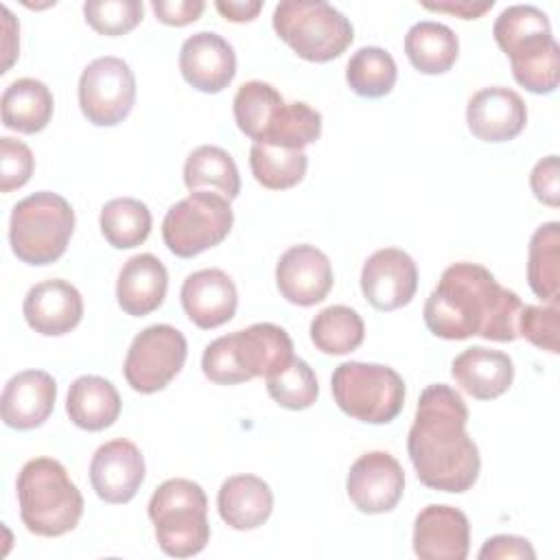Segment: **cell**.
<instances>
[{"instance_id": "1", "label": "cell", "mask_w": 560, "mask_h": 560, "mask_svg": "<svg viewBox=\"0 0 560 560\" xmlns=\"http://www.w3.org/2000/svg\"><path fill=\"white\" fill-rule=\"evenodd\" d=\"M466 424L468 407L457 389L446 383L422 389L407 438V453L427 488L459 494L475 486L481 457Z\"/></svg>"}, {"instance_id": "2", "label": "cell", "mask_w": 560, "mask_h": 560, "mask_svg": "<svg viewBox=\"0 0 560 560\" xmlns=\"http://www.w3.org/2000/svg\"><path fill=\"white\" fill-rule=\"evenodd\" d=\"M521 308V298L501 287L483 265L453 262L429 293L422 315L435 337H483L505 343L518 337Z\"/></svg>"}, {"instance_id": "3", "label": "cell", "mask_w": 560, "mask_h": 560, "mask_svg": "<svg viewBox=\"0 0 560 560\" xmlns=\"http://www.w3.org/2000/svg\"><path fill=\"white\" fill-rule=\"evenodd\" d=\"M497 46L510 57L512 77L532 94H551L560 81V46L549 18L534 4L505 7L494 20Z\"/></svg>"}, {"instance_id": "4", "label": "cell", "mask_w": 560, "mask_h": 560, "mask_svg": "<svg viewBox=\"0 0 560 560\" xmlns=\"http://www.w3.org/2000/svg\"><path fill=\"white\" fill-rule=\"evenodd\" d=\"M24 527L44 538L72 532L83 516V497L66 466L55 457H33L15 481Z\"/></svg>"}, {"instance_id": "5", "label": "cell", "mask_w": 560, "mask_h": 560, "mask_svg": "<svg viewBox=\"0 0 560 560\" xmlns=\"http://www.w3.org/2000/svg\"><path fill=\"white\" fill-rule=\"evenodd\" d=\"M149 518L155 525V540L166 556L190 558L210 540L208 497L190 479L162 481L149 501Z\"/></svg>"}, {"instance_id": "6", "label": "cell", "mask_w": 560, "mask_h": 560, "mask_svg": "<svg viewBox=\"0 0 560 560\" xmlns=\"http://www.w3.org/2000/svg\"><path fill=\"white\" fill-rule=\"evenodd\" d=\"M74 232V210L57 192L39 190L20 199L11 210L9 243L26 265L59 260Z\"/></svg>"}, {"instance_id": "7", "label": "cell", "mask_w": 560, "mask_h": 560, "mask_svg": "<svg viewBox=\"0 0 560 560\" xmlns=\"http://www.w3.org/2000/svg\"><path fill=\"white\" fill-rule=\"evenodd\" d=\"M273 28L302 59H337L354 39L350 20L324 0H282L273 9Z\"/></svg>"}, {"instance_id": "8", "label": "cell", "mask_w": 560, "mask_h": 560, "mask_svg": "<svg viewBox=\"0 0 560 560\" xmlns=\"http://www.w3.org/2000/svg\"><path fill=\"white\" fill-rule=\"evenodd\" d=\"M330 389L346 416L368 424L392 422L405 405L402 376L383 363L343 361L332 372Z\"/></svg>"}, {"instance_id": "9", "label": "cell", "mask_w": 560, "mask_h": 560, "mask_svg": "<svg viewBox=\"0 0 560 560\" xmlns=\"http://www.w3.org/2000/svg\"><path fill=\"white\" fill-rule=\"evenodd\" d=\"M230 199L210 190H192L168 208L162 221L164 245L179 258H192L219 245L232 230Z\"/></svg>"}, {"instance_id": "10", "label": "cell", "mask_w": 560, "mask_h": 560, "mask_svg": "<svg viewBox=\"0 0 560 560\" xmlns=\"http://www.w3.org/2000/svg\"><path fill=\"white\" fill-rule=\"evenodd\" d=\"M186 337L171 324H153L138 332L125 357V378L133 392L155 394L184 368Z\"/></svg>"}, {"instance_id": "11", "label": "cell", "mask_w": 560, "mask_h": 560, "mask_svg": "<svg viewBox=\"0 0 560 560\" xmlns=\"http://www.w3.org/2000/svg\"><path fill=\"white\" fill-rule=\"evenodd\" d=\"M136 103V77L120 57L105 55L90 61L79 77V107L96 127L122 122Z\"/></svg>"}, {"instance_id": "12", "label": "cell", "mask_w": 560, "mask_h": 560, "mask_svg": "<svg viewBox=\"0 0 560 560\" xmlns=\"http://www.w3.org/2000/svg\"><path fill=\"white\" fill-rule=\"evenodd\" d=\"M405 490V472L398 459L385 451H370L354 459L346 477V492L363 514L392 512Z\"/></svg>"}, {"instance_id": "13", "label": "cell", "mask_w": 560, "mask_h": 560, "mask_svg": "<svg viewBox=\"0 0 560 560\" xmlns=\"http://www.w3.org/2000/svg\"><path fill=\"white\" fill-rule=\"evenodd\" d=\"M418 289V267L413 258L398 247L376 249L361 269V291L378 311L407 306Z\"/></svg>"}, {"instance_id": "14", "label": "cell", "mask_w": 560, "mask_h": 560, "mask_svg": "<svg viewBox=\"0 0 560 560\" xmlns=\"http://www.w3.org/2000/svg\"><path fill=\"white\" fill-rule=\"evenodd\" d=\"M90 481L105 503H127L144 481V457L125 438L109 440L96 448L90 462Z\"/></svg>"}, {"instance_id": "15", "label": "cell", "mask_w": 560, "mask_h": 560, "mask_svg": "<svg viewBox=\"0 0 560 560\" xmlns=\"http://www.w3.org/2000/svg\"><path fill=\"white\" fill-rule=\"evenodd\" d=\"M332 265L315 245L302 243L289 247L276 265V284L280 295L298 306L319 304L332 289Z\"/></svg>"}, {"instance_id": "16", "label": "cell", "mask_w": 560, "mask_h": 560, "mask_svg": "<svg viewBox=\"0 0 560 560\" xmlns=\"http://www.w3.org/2000/svg\"><path fill=\"white\" fill-rule=\"evenodd\" d=\"M179 70L195 90L217 94L232 83L236 55L232 44L219 33L199 31L184 39L179 48Z\"/></svg>"}, {"instance_id": "17", "label": "cell", "mask_w": 560, "mask_h": 560, "mask_svg": "<svg viewBox=\"0 0 560 560\" xmlns=\"http://www.w3.org/2000/svg\"><path fill=\"white\" fill-rule=\"evenodd\" d=\"M470 549L468 516L453 505H427L413 521V551L422 560H464Z\"/></svg>"}, {"instance_id": "18", "label": "cell", "mask_w": 560, "mask_h": 560, "mask_svg": "<svg viewBox=\"0 0 560 560\" xmlns=\"http://www.w3.org/2000/svg\"><path fill=\"white\" fill-rule=\"evenodd\" d=\"M466 122L470 133L483 142H508L525 129L527 107L518 92L490 85L470 96Z\"/></svg>"}, {"instance_id": "19", "label": "cell", "mask_w": 560, "mask_h": 560, "mask_svg": "<svg viewBox=\"0 0 560 560\" xmlns=\"http://www.w3.org/2000/svg\"><path fill=\"white\" fill-rule=\"evenodd\" d=\"M22 313L35 332L59 337L79 326L83 317V298L68 280L52 278L28 289Z\"/></svg>"}, {"instance_id": "20", "label": "cell", "mask_w": 560, "mask_h": 560, "mask_svg": "<svg viewBox=\"0 0 560 560\" xmlns=\"http://www.w3.org/2000/svg\"><path fill=\"white\" fill-rule=\"evenodd\" d=\"M57 400V383L44 370H24L11 376L2 389L0 411L7 427L31 431L42 427Z\"/></svg>"}, {"instance_id": "21", "label": "cell", "mask_w": 560, "mask_h": 560, "mask_svg": "<svg viewBox=\"0 0 560 560\" xmlns=\"http://www.w3.org/2000/svg\"><path fill=\"white\" fill-rule=\"evenodd\" d=\"M179 298L188 319L203 330L230 322L238 304L234 280L214 267L186 276Z\"/></svg>"}, {"instance_id": "22", "label": "cell", "mask_w": 560, "mask_h": 560, "mask_svg": "<svg viewBox=\"0 0 560 560\" xmlns=\"http://www.w3.org/2000/svg\"><path fill=\"white\" fill-rule=\"evenodd\" d=\"M228 337L234 361L245 381L256 376L267 378L280 372L293 359V341L282 326L258 322L243 330H234Z\"/></svg>"}, {"instance_id": "23", "label": "cell", "mask_w": 560, "mask_h": 560, "mask_svg": "<svg viewBox=\"0 0 560 560\" xmlns=\"http://www.w3.org/2000/svg\"><path fill=\"white\" fill-rule=\"evenodd\" d=\"M455 383L477 400H492L505 394L514 381V363L501 350L472 346L451 363Z\"/></svg>"}, {"instance_id": "24", "label": "cell", "mask_w": 560, "mask_h": 560, "mask_svg": "<svg viewBox=\"0 0 560 560\" xmlns=\"http://www.w3.org/2000/svg\"><path fill=\"white\" fill-rule=\"evenodd\" d=\"M168 289L164 262L153 254L131 256L116 280L118 306L133 317H142L162 306Z\"/></svg>"}, {"instance_id": "25", "label": "cell", "mask_w": 560, "mask_h": 560, "mask_svg": "<svg viewBox=\"0 0 560 560\" xmlns=\"http://www.w3.org/2000/svg\"><path fill=\"white\" fill-rule=\"evenodd\" d=\"M217 508L232 529H256L271 516L273 492L256 475H232L219 488Z\"/></svg>"}, {"instance_id": "26", "label": "cell", "mask_w": 560, "mask_h": 560, "mask_svg": "<svg viewBox=\"0 0 560 560\" xmlns=\"http://www.w3.org/2000/svg\"><path fill=\"white\" fill-rule=\"evenodd\" d=\"M120 394L112 381L83 374L72 381L66 398V411L79 429L103 431L112 427L120 416Z\"/></svg>"}, {"instance_id": "27", "label": "cell", "mask_w": 560, "mask_h": 560, "mask_svg": "<svg viewBox=\"0 0 560 560\" xmlns=\"http://www.w3.org/2000/svg\"><path fill=\"white\" fill-rule=\"evenodd\" d=\"M0 109L4 127L20 133H37L50 122L55 101L46 83L33 77H22L2 92Z\"/></svg>"}, {"instance_id": "28", "label": "cell", "mask_w": 560, "mask_h": 560, "mask_svg": "<svg viewBox=\"0 0 560 560\" xmlns=\"http://www.w3.org/2000/svg\"><path fill=\"white\" fill-rule=\"evenodd\" d=\"M459 52L455 31L442 22H416L405 35V55L422 74H444Z\"/></svg>"}, {"instance_id": "29", "label": "cell", "mask_w": 560, "mask_h": 560, "mask_svg": "<svg viewBox=\"0 0 560 560\" xmlns=\"http://www.w3.org/2000/svg\"><path fill=\"white\" fill-rule=\"evenodd\" d=\"M184 184L190 192L210 188L230 201L241 192V175L234 158L214 144H201L188 153L184 162Z\"/></svg>"}, {"instance_id": "30", "label": "cell", "mask_w": 560, "mask_h": 560, "mask_svg": "<svg viewBox=\"0 0 560 560\" xmlns=\"http://www.w3.org/2000/svg\"><path fill=\"white\" fill-rule=\"evenodd\" d=\"M527 282L542 302H558L560 295V223L549 221L536 228L527 249Z\"/></svg>"}, {"instance_id": "31", "label": "cell", "mask_w": 560, "mask_h": 560, "mask_svg": "<svg viewBox=\"0 0 560 560\" xmlns=\"http://www.w3.org/2000/svg\"><path fill=\"white\" fill-rule=\"evenodd\" d=\"M101 232L116 249H131L147 241L151 232V210L133 197H116L101 208Z\"/></svg>"}, {"instance_id": "32", "label": "cell", "mask_w": 560, "mask_h": 560, "mask_svg": "<svg viewBox=\"0 0 560 560\" xmlns=\"http://www.w3.org/2000/svg\"><path fill=\"white\" fill-rule=\"evenodd\" d=\"M308 158L304 149H284L254 142L249 149V168L254 179L269 190H287L306 175Z\"/></svg>"}, {"instance_id": "33", "label": "cell", "mask_w": 560, "mask_h": 560, "mask_svg": "<svg viewBox=\"0 0 560 560\" xmlns=\"http://www.w3.org/2000/svg\"><path fill=\"white\" fill-rule=\"evenodd\" d=\"M363 337L361 315L343 304L322 308L311 322V341L324 354H348L363 343Z\"/></svg>"}, {"instance_id": "34", "label": "cell", "mask_w": 560, "mask_h": 560, "mask_svg": "<svg viewBox=\"0 0 560 560\" xmlns=\"http://www.w3.org/2000/svg\"><path fill=\"white\" fill-rule=\"evenodd\" d=\"M398 77L394 57L378 46H363L346 63L350 90L363 98H381L392 92Z\"/></svg>"}, {"instance_id": "35", "label": "cell", "mask_w": 560, "mask_h": 560, "mask_svg": "<svg viewBox=\"0 0 560 560\" xmlns=\"http://www.w3.org/2000/svg\"><path fill=\"white\" fill-rule=\"evenodd\" d=\"M322 136V114L311 107L304 101H291L282 103L265 136L260 138V144H273L284 149H304L306 144H313Z\"/></svg>"}, {"instance_id": "36", "label": "cell", "mask_w": 560, "mask_h": 560, "mask_svg": "<svg viewBox=\"0 0 560 560\" xmlns=\"http://www.w3.org/2000/svg\"><path fill=\"white\" fill-rule=\"evenodd\" d=\"M282 103H284L282 94L271 83H265V81L243 83L236 90L234 103H232L236 127L254 142H260L276 109Z\"/></svg>"}, {"instance_id": "37", "label": "cell", "mask_w": 560, "mask_h": 560, "mask_svg": "<svg viewBox=\"0 0 560 560\" xmlns=\"http://www.w3.org/2000/svg\"><path fill=\"white\" fill-rule=\"evenodd\" d=\"M269 396L284 409L302 411L308 409L319 394L317 376L313 368L300 359L293 357L280 372L265 378Z\"/></svg>"}, {"instance_id": "38", "label": "cell", "mask_w": 560, "mask_h": 560, "mask_svg": "<svg viewBox=\"0 0 560 560\" xmlns=\"http://www.w3.org/2000/svg\"><path fill=\"white\" fill-rule=\"evenodd\" d=\"M144 13L140 0H88L83 4L85 22L107 37H118L133 31Z\"/></svg>"}, {"instance_id": "39", "label": "cell", "mask_w": 560, "mask_h": 560, "mask_svg": "<svg viewBox=\"0 0 560 560\" xmlns=\"http://www.w3.org/2000/svg\"><path fill=\"white\" fill-rule=\"evenodd\" d=\"M518 335H523L529 343L551 354L560 352V308L558 302H549V306L525 304L518 315Z\"/></svg>"}, {"instance_id": "40", "label": "cell", "mask_w": 560, "mask_h": 560, "mask_svg": "<svg viewBox=\"0 0 560 560\" xmlns=\"http://www.w3.org/2000/svg\"><path fill=\"white\" fill-rule=\"evenodd\" d=\"M35 168L33 151L15 138H0V190L11 192L22 188Z\"/></svg>"}, {"instance_id": "41", "label": "cell", "mask_w": 560, "mask_h": 560, "mask_svg": "<svg viewBox=\"0 0 560 560\" xmlns=\"http://www.w3.org/2000/svg\"><path fill=\"white\" fill-rule=\"evenodd\" d=\"M201 370H203L206 378H210L217 385L245 383V376L241 374V370L234 361V352H232L228 335H223L206 346L203 357H201Z\"/></svg>"}, {"instance_id": "42", "label": "cell", "mask_w": 560, "mask_h": 560, "mask_svg": "<svg viewBox=\"0 0 560 560\" xmlns=\"http://www.w3.org/2000/svg\"><path fill=\"white\" fill-rule=\"evenodd\" d=\"M529 186L538 201L558 208L560 203V164L558 155H547L538 160L529 173Z\"/></svg>"}, {"instance_id": "43", "label": "cell", "mask_w": 560, "mask_h": 560, "mask_svg": "<svg viewBox=\"0 0 560 560\" xmlns=\"http://www.w3.org/2000/svg\"><path fill=\"white\" fill-rule=\"evenodd\" d=\"M477 556H479V560H512V558L534 560L536 551L527 538L512 536V534H499V536L488 538Z\"/></svg>"}, {"instance_id": "44", "label": "cell", "mask_w": 560, "mask_h": 560, "mask_svg": "<svg viewBox=\"0 0 560 560\" xmlns=\"http://www.w3.org/2000/svg\"><path fill=\"white\" fill-rule=\"evenodd\" d=\"M151 9L160 22L168 26H186L199 20V15L206 9V2L203 0H153Z\"/></svg>"}, {"instance_id": "45", "label": "cell", "mask_w": 560, "mask_h": 560, "mask_svg": "<svg viewBox=\"0 0 560 560\" xmlns=\"http://www.w3.org/2000/svg\"><path fill=\"white\" fill-rule=\"evenodd\" d=\"M422 7L429 11L451 13L462 20H477L494 7V0H442V2H422Z\"/></svg>"}, {"instance_id": "46", "label": "cell", "mask_w": 560, "mask_h": 560, "mask_svg": "<svg viewBox=\"0 0 560 560\" xmlns=\"http://www.w3.org/2000/svg\"><path fill=\"white\" fill-rule=\"evenodd\" d=\"M214 7L230 22H249V20H254L258 15V11L262 9V2L260 0H245V2L217 0Z\"/></svg>"}]
</instances>
